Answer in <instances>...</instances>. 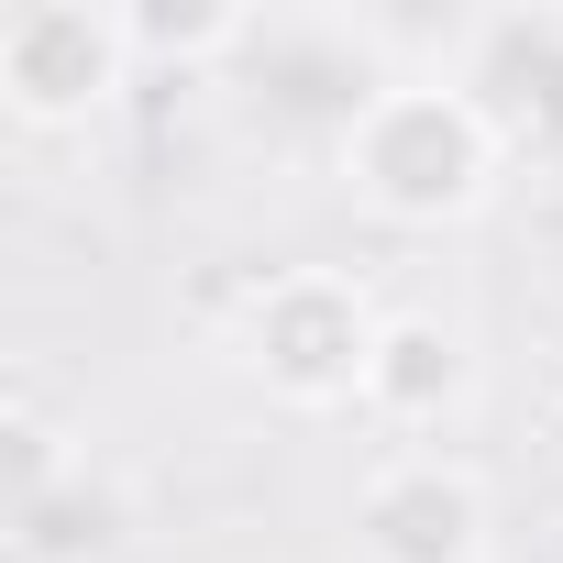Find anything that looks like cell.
Segmentation results:
<instances>
[{
	"instance_id": "52a82bcc",
	"label": "cell",
	"mask_w": 563,
	"mask_h": 563,
	"mask_svg": "<svg viewBox=\"0 0 563 563\" xmlns=\"http://www.w3.org/2000/svg\"><path fill=\"white\" fill-rule=\"evenodd\" d=\"M0 453H12V508L34 519V508H56V486H78V431L45 409V387H12L0 398Z\"/></svg>"
},
{
	"instance_id": "5b68a950",
	"label": "cell",
	"mask_w": 563,
	"mask_h": 563,
	"mask_svg": "<svg viewBox=\"0 0 563 563\" xmlns=\"http://www.w3.org/2000/svg\"><path fill=\"white\" fill-rule=\"evenodd\" d=\"M475 376H486V354H475L464 321H442V310H387L376 365H365V409H376L387 431H442V420L475 409Z\"/></svg>"
},
{
	"instance_id": "3957f363",
	"label": "cell",
	"mask_w": 563,
	"mask_h": 563,
	"mask_svg": "<svg viewBox=\"0 0 563 563\" xmlns=\"http://www.w3.org/2000/svg\"><path fill=\"white\" fill-rule=\"evenodd\" d=\"M144 45L122 0H23L0 12V111L23 133H89L100 111H122Z\"/></svg>"
},
{
	"instance_id": "ba28073f",
	"label": "cell",
	"mask_w": 563,
	"mask_h": 563,
	"mask_svg": "<svg viewBox=\"0 0 563 563\" xmlns=\"http://www.w3.org/2000/svg\"><path fill=\"white\" fill-rule=\"evenodd\" d=\"M254 23L243 12H210V0H133V45H144V67H221L232 45H243Z\"/></svg>"
},
{
	"instance_id": "9c48e42d",
	"label": "cell",
	"mask_w": 563,
	"mask_h": 563,
	"mask_svg": "<svg viewBox=\"0 0 563 563\" xmlns=\"http://www.w3.org/2000/svg\"><path fill=\"white\" fill-rule=\"evenodd\" d=\"M530 420H541V442H552V453H563V354H552V365H541V387H530Z\"/></svg>"
},
{
	"instance_id": "6da1fadb",
	"label": "cell",
	"mask_w": 563,
	"mask_h": 563,
	"mask_svg": "<svg viewBox=\"0 0 563 563\" xmlns=\"http://www.w3.org/2000/svg\"><path fill=\"white\" fill-rule=\"evenodd\" d=\"M332 166H343V188H354L365 221H387V232H464L508 188V133L475 100V78L409 67V78H376L343 111Z\"/></svg>"
},
{
	"instance_id": "277c9868",
	"label": "cell",
	"mask_w": 563,
	"mask_h": 563,
	"mask_svg": "<svg viewBox=\"0 0 563 563\" xmlns=\"http://www.w3.org/2000/svg\"><path fill=\"white\" fill-rule=\"evenodd\" d=\"M354 552L365 563H486L497 552V497L464 453H387L354 486Z\"/></svg>"
},
{
	"instance_id": "8992f818",
	"label": "cell",
	"mask_w": 563,
	"mask_h": 563,
	"mask_svg": "<svg viewBox=\"0 0 563 563\" xmlns=\"http://www.w3.org/2000/svg\"><path fill=\"white\" fill-rule=\"evenodd\" d=\"M475 100L497 111L508 155H541L563 166V12H530V23H486L475 34Z\"/></svg>"
},
{
	"instance_id": "7a4b0ae2",
	"label": "cell",
	"mask_w": 563,
	"mask_h": 563,
	"mask_svg": "<svg viewBox=\"0 0 563 563\" xmlns=\"http://www.w3.org/2000/svg\"><path fill=\"white\" fill-rule=\"evenodd\" d=\"M376 332H387V310H376L365 276H343V265H276V276H254L243 310H232L243 376H254L276 409H299V420L365 409Z\"/></svg>"
}]
</instances>
